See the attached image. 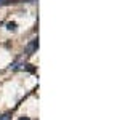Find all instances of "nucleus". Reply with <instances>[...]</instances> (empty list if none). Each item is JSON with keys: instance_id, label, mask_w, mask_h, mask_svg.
<instances>
[{"instance_id": "f257e3e1", "label": "nucleus", "mask_w": 120, "mask_h": 120, "mask_svg": "<svg viewBox=\"0 0 120 120\" xmlns=\"http://www.w3.org/2000/svg\"><path fill=\"white\" fill-rule=\"evenodd\" d=\"M37 48H38V38H34V40H32V42L27 45L26 53H27V55H32L34 51H37Z\"/></svg>"}, {"instance_id": "f03ea898", "label": "nucleus", "mask_w": 120, "mask_h": 120, "mask_svg": "<svg viewBox=\"0 0 120 120\" xmlns=\"http://www.w3.org/2000/svg\"><path fill=\"white\" fill-rule=\"evenodd\" d=\"M16 27H18V24H16L15 21H11V22H8V24H7V29H8V30H13V32L16 30Z\"/></svg>"}, {"instance_id": "7ed1b4c3", "label": "nucleus", "mask_w": 120, "mask_h": 120, "mask_svg": "<svg viewBox=\"0 0 120 120\" xmlns=\"http://www.w3.org/2000/svg\"><path fill=\"white\" fill-rule=\"evenodd\" d=\"M10 114H3V115H0V120H10Z\"/></svg>"}, {"instance_id": "20e7f679", "label": "nucleus", "mask_w": 120, "mask_h": 120, "mask_svg": "<svg viewBox=\"0 0 120 120\" xmlns=\"http://www.w3.org/2000/svg\"><path fill=\"white\" fill-rule=\"evenodd\" d=\"M18 120H30V119H29V117H19Z\"/></svg>"}, {"instance_id": "39448f33", "label": "nucleus", "mask_w": 120, "mask_h": 120, "mask_svg": "<svg viewBox=\"0 0 120 120\" xmlns=\"http://www.w3.org/2000/svg\"><path fill=\"white\" fill-rule=\"evenodd\" d=\"M2 3H3V0H0V5H2Z\"/></svg>"}]
</instances>
